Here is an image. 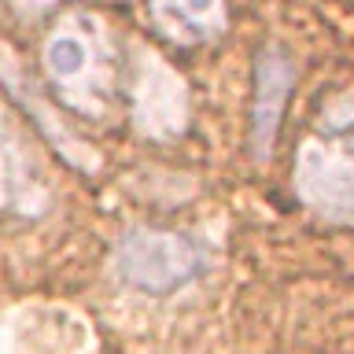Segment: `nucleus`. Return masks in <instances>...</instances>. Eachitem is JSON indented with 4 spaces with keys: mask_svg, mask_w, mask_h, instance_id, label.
Masks as SVG:
<instances>
[{
    "mask_svg": "<svg viewBox=\"0 0 354 354\" xmlns=\"http://www.w3.org/2000/svg\"><path fill=\"white\" fill-rule=\"evenodd\" d=\"M129 118L140 137L174 140L188 126V88L185 77L170 71L159 55L140 52L129 77Z\"/></svg>",
    "mask_w": 354,
    "mask_h": 354,
    "instance_id": "20e7f679",
    "label": "nucleus"
},
{
    "mask_svg": "<svg viewBox=\"0 0 354 354\" xmlns=\"http://www.w3.org/2000/svg\"><path fill=\"white\" fill-rule=\"evenodd\" d=\"M292 188L317 218L354 225V151L339 140L310 137L295 155Z\"/></svg>",
    "mask_w": 354,
    "mask_h": 354,
    "instance_id": "7ed1b4c3",
    "label": "nucleus"
},
{
    "mask_svg": "<svg viewBox=\"0 0 354 354\" xmlns=\"http://www.w3.org/2000/svg\"><path fill=\"white\" fill-rule=\"evenodd\" d=\"M44 207V181L33 170L30 151L22 144L8 107L0 104V214L19 210V214H37Z\"/></svg>",
    "mask_w": 354,
    "mask_h": 354,
    "instance_id": "423d86ee",
    "label": "nucleus"
},
{
    "mask_svg": "<svg viewBox=\"0 0 354 354\" xmlns=\"http://www.w3.org/2000/svg\"><path fill=\"white\" fill-rule=\"evenodd\" d=\"M52 4H59V0H19V8L26 11V15H37V11L52 8Z\"/></svg>",
    "mask_w": 354,
    "mask_h": 354,
    "instance_id": "9d476101",
    "label": "nucleus"
},
{
    "mask_svg": "<svg viewBox=\"0 0 354 354\" xmlns=\"http://www.w3.org/2000/svg\"><path fill=\"white\" fill-rule=\"evenodd\" d=\"M292 85H295V63L288 48L266 44L259 52V63H254V104H251V148L259 159H266L277 144V129H281Z\"/></svg>",
    "mask_w": 354,
    "mask_h": 354,
    "instance_id": "39448f33",
    "label": "nucleus"
},
{
    "mask_svg": "<svg viewBox=\"0 0 354 354\" xmlns=\"http://www.w3.org/2000/svg\"><path fill=\"white\" fill-rule=\"evenodd\" d=\"M44 77L52 82L55 96L85 118H104L115 100V41L96 15H66L41 48Z\"/></svg>",
    "mask_w": 354,
    "mask_h": 354,
    "instance_id": "f257e3e1",
    "label": "nucleus"
},
{
    "mask_svg": "<svg viewBox=\"0 0 354 354\" xmlns=\"http://www.w3.org/2000/svg\"><path fill=\"white\" fill-rule=\"evenodd\" d=\"M4 82L11 85V93H15V96L22 100V104H26V111H30V115L37 118V126H41L44 133H48V140H52L55 148L63 151V159H66V162H74V166H82V170H93V166H96V155L88 151L85 144L77 140V137H74V133H71V129L63 126L59 118H52V111H48V107H41L37 100H33L30 85L22 82L19 66L11 63V55H8V52H4Z\"/></svg>",
    "mask_w": 354,
    "mask_h": 354,
    "instance_id": "6e6552de",
    "label": "nucleus"
},
{
    "mask_svg": "<svg viewBox=\"0 0 354 354\" xmlns=\"http://www.w3.org/2000/svg\"><path fill=\"white\" fill-rule=\"evenodd\" d=\"M151 26L174 44H207L225 33V0H148Z\"/></svg>",
    "mask_w": 354,
    "mask_h": 354,
    "instance_id": "0eeeda50",
    "label": "nucleus"
},
{
    "mask_svg": "<svg viewBox=\"0 0 354 354\" xmlns=\"http://www.w3.org/2000/svg\"><path fill=\"white\" fill-rule=\"evenodd\" d=\"M317 133L328 137V140L347 144V148L354 151V100L343 96V100H336V104H328L325 111H321Z\"/></svg>",
    "mask_w": 354,
    "mask_h": 354,
    "instance_id": "1a4fd4ad",
    "label": "nucleus"
},
{
    "mask_svg": "<svg viewBox=\"0 0 354 354\" xmlns=\"http://www.w3.org/2000/svg\"><path fill=\"white\" fill-rule=\"evenodd\" d=\"M207 270V251L185 232L170 229H129L122 232L111 251V273L126 288H137L144 295H166L174 288H185Z\"/></svg>",
    "mask_w": 354,
    "mask_h": 354,
    "instance_id": "f03ea898",
    "label": "nucleus"
}]
</instances>
